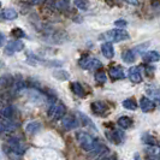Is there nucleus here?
I'll return each mask as SVG.
<instances>
[{
	"label": "nucleus",
	"mask_w": 160,
	"mask_h": 160,
	"mask_svg": "<svg viewBox=\"0 0 160 160\" xmlns=\"http://www.w3.org/2000/svg\"><path fill=\"white\" fill-rule=\"evenodd\" d=\"M130 39V35L127 30L122 29V28H116L107 30L104 34H101L99 36V40H104L106 42H120V41H125Z\"/></svg>",
	"instance_id": "obj_1"
},
{
	"label": "nucleus",
	"mask_w": 160,
	"mask_h": 160,
	"mask_svg": "<svg viewBox=\"0 0 160 160\" xmlns=\"http://www.w3.org/2000/svg\"><path fill=\"white\" fill-rule=\"evenodd\" d=\"M76 138H77V142L80 143L81 147L84 151H87L89 153H94V151H95L96 148H98V146H99V143L93 138L92 135H89L88 132L80 131V132H77Z\"/></svg>",
	"instance_id": "obj_2"
},
{
	"label": "nucleus",
	"mask_w": 160,
	"mask_h": 160,
	"mask_svg": "<svg viewBox=\"0 0 160 160\" xmlns=\"http://www.w3.org/2000/svg\"><path fill=\"white\" fill-rule=\"evenodd\" d=\"M65 114V106L62 102H56L52 104L49 110H48V116L49 118L53 120H58L60 118H63Z\"/></svg>",
	"instance_id": "obj_3"
},
{
	"label": "nucleus",
	"mask_w": 160,
	"mask_h": 160,
	"mask_svg": "<svg viewBox=\"0 0 160 160\" xmlns=\"http://www.w3.org/2000/svg\"><path fill=\"white\" fill-rule=\"evenodd\" d=\"M78 64L84 70H98L102 66L101 62L95 58H83L78 62Z\"/></svg>",
	"instance_id": "obj_4"
},
{
	"label": "nucleus",
	"mask_w": 160,
	"mask_h": 160,
	"mask_svg": "<svg viewBox=\"0 0 160 160\" xmlns=\"http://www.w3.org/2000/svg\"><path fill=\"white\" fill-rule=\"evenodd\" d=\"M8 147H10V149L13 153H16V154H23L25 152V149H27V146H24L22 143V141L16 138V137L10 138L8 141Z\"/></svg>",
	"instance_id": "obj_5"
},
{
	"label": "nucleus",
	"mask_w": 160,
	"mask_h": 160,
	"mask_svg": "<svg viewBox=\"0 0 160 160\" xmlns=\"http://www.w3.org/2000/svg\"><path fill=\"white\" fill-rule=\"evenodd\" d=\"M23 48H24V43L22 41H19V40L10 41L8 43V46H6V48H5V53L8 54V56H11V54H13L15 52L22 51Z\"/></svg>",
	"instance_id": "obj_6"
},
{
	"label": "nucleus",
	"mask_w": 160,
	"mask_h": 160,
	"mask_svg": "<svg viewBox=\"0 0 160 160\" xmlns=\"http://www.w3.org/2000/svg\"><path fill=\"white\" fill-rule=\"evenodd\" d=\"M90 108L93 113H95L96 116H104L108 111V106L105 104L104 101H94L90 105Z\"/></svg>",
	"instance_id": "obj_7"
},
{
	"label": "nucleus",
	"mask_w": 160,
	"mask_h": 160,
	"mask_svg": "<svg viewBox=\"0 0 160 160\" xmlns=\"http://www.w3.org/2000/svg\"><path fill=\"white\" fill-rule=\"evenodd\" d=\"M140 106H141V110L143 111L144 113L151 112L155 108V102L153 101L152 99L147 98V96H142L141 100H140Z\"/></svg>",
	"instance_id": "obj_8"
},
{
	"label": "nucleus",
	"mask_w": 160,
	"mask_h": 160,
	"mask_svg": "<svg viewBox=\"0 0 160 160\" xmlns=\"http://www.w3.org/2000/svg\"><path fill=\"white\" fill-rule=\"evenodd\" d=\"M129 78L132 83H140L142 81V75L138 66H131L129 69Z\"/></svg>",
	"instance_id": "obj_9"
},
{
	"label": "nucleus",
	"mask_w": 160,
	"mask_h": 160,
	"mask_svg": "<svg viewBox=\"0 0 160 160\" xmlns=\"http://www.w3.org/2000/svg\"><path fill=\"white\" fill-rule=\"evenodd\" d=\"M16 129V125L8 120V118H0V132H8Z\"/></svg>",
	"instance_id": "obj_10"
},
{
	"label": "nucleus",
	"mask_w": 160,
	"mask_h": 160,
	"mask_svg": "<svg viewBox=\"0 0 160 160\" xmlns=\"http://www.w3.org/2000/svg\"><path fill=\"white\" fill-rule=\"evenodd\" d=\"M106 136H107V138H108L110 141L114 142L116 144H119L120 142L123 141V138H124V135H123V132H120V131H118V130L107 131V132H106Z\"/></svg>",
	"instance_id": "obj_11"
},
{
	"label": "nucleus",
	"mask_w": 160,
	"mask_h": 160,
	"mask_svg": "<svg viewBox=\"0 0 160 160\" xmlns=\"http://www.w3.org/2000/svg\"><path fill=\"white\" fill-rule=\"evenodd\" d=\"M144 63H157L160 60V54L155 51H151V52H146L142 56Z\"/></svg>",
	"instance_id": "obj_12"
},
{
	"label": "nucleus",
	"mask_w": 160,
	"mask_h": 160,
	"mask_svg": "<svg viewBox=\"0 0 160 160\" xmlns=\"http://www.w3.org/2000/svg\"><path fill=\"white\" fill-rule=\"evenodd\" d=\"M101 52L107 59H111L114 57V48L112 46V42H105L101 45Z\"/></svg>",
	"instance_id": "obj_13"
},
{
	"label": "nucleus",
	"mask_w": 160,
	"mask_h": 160,
	"mask_svg": "<svg viewBox=\"0 0 160 160\" xmlns=\"http://www.w3.org/2000/svg\"><path fill=\"white\" fill-rule=\"evenodd\" d=\"M77 122L76 119L72 117V116H65L64 114V118H63V127H64L66 130H72V129L77 128Z\"/></svg>",
	"instance_id": "obj_14"
},
{
	"label": "nucleus",
	"mask_w": 160,
	"mask_h": 160,
	"mask_svg": "<svg viewBox=\"0 0 160 160\" xmlns=\"http://www.w3.org/2000/svg\"><path fill=\"white\" fill-rule=\"evenodd\" d=\"M110 76H111V78H112V80H122V78H124V77H125L123 69L119 68V66L111 68V69H110Z\"/></svg>",
	"instance_id": "obj_15"
},
{
	"label": "nucleus",
	"mask_w": 160,
	"mask_h": 160,
	"mask_svg": "<svg viewBox=\"0 0 160 160\" xmlns=\"http://www.w3.org/2000/svg\"><path fill=\"white\" fill-rule=\"evenodd\" d=\"M0 16L2 17L4 19L13 21V19H16L17 17H18V13H17V11L15 8H5V10L0 13Z\"/></svg>",
	"instance_id": "obj_16"
},
{
	"label": "nucleus",
	"mask_w": 160,
	"mask_h": 160,
	"mask_svg": "<svg viewBox=\"0 0 160 160\" xmlns=\"http://www.w3.org/2000/svg\"><path fill=\"white\" fill-rule=\"evenodd\" d=\"M71 90L73 92V94H76V95L80 96V98L86 96V92H84V89H83V87H82V84L78 83V82H72Z\"/></svg>",
	"instance_id": "obj_17"
},
{
	"label": "nucleus",
	"mask_w": 160,
	"mask_h": 160,
	"mask_svg": "<svg viewBox=\"0 0 160 160\" xmlns=\"http://www.w3.org/2000/svg\"><path fill=\"white\" fill-rule=\"evenodd\" d=\"M25 130L29 134H35L41 130V123L40 122H30L25 125Z\"/></svg>",
	"instance_id": "obj_18"
},
{
	"label": "nucleus",
	"mask_w": 160,
	"mask_h": 160,
	"mask_svg": "<svg viewBox=\"0 0 160 160\" xmlns=\"http://www.w3.org/2000/svg\"><path fill=\"white\" fill-rule=\"evenodd\" d=\"M122 58H123V60L125 62V63H129V64H131V63H134L135 62V53H134V51H131V49H128V51H125V52H123V54H122Z\"/></svg>",
	"instance_id": "obj_19"
},
{
	"label": "nucleus",
	"mask_w": 160,
	"mask_h": 160,
	"mask_svg": "<svg viewBox=\"0 0 160 160\" xmlns=\"http://www.w3.org/2000/svg\"><path fill=\"white\" fill-rule=\"evenodd\" d=\"M117 123H118V125L122 129H129L132 125V120L130 119L129 117H125V116L124 117H120Z\"/></svg>",
	"instance_id": "obj_20"
},
{
	"label": "nucleus",
	"mask_w": 160,
	"mask_h": 160,
	"mask_svg": "<svg viewBox=\"0 0 160 160\" xmlns=\"http://www.w3.org/2000/svg\"><path fill=\"white\" fill-rule=\"evenodd\" d=\"M123 107L127 110H130V111H135L137 108V104L134 99H127L123 101Z\"/></svg>",
	"instance_id": "obj_21"
},
{
	"label": "nucleus",
	"mask_w": 160,
	"mask_h": 160,
	"mask_svg": "<svg viewBox=\"0 0 160 160\" xmlns=\"http://www.w3.org/2000/svg\"><path fill=\"white\" fill-rule=\"evenodd\" d=\"M53 76L58 78V80L60 81H66L69 80V77H70V75H69V72L68 71H64V70H59V71H56L53 73Z\"/></svg>",
	"instance_id": "obj_22"
},
{
	"label": "nucleus",
	"mask_w": 160,
	"mask_h": 160,
	"mask_svg": "<svg viewBox=\"0 0 160 160\" xmlns=\"http://www.w3.org/2000/svg\"><path fill=\"white\" fill-rule=\"evenodd\" d=\"M106 80H107V77H106V73H105L104 71H101V70H100V71L95 72V81L99 83V84L105 83Z\"/></svg>",
	"instance_id": "obj_23"
},
{
	"label": "nucleus",
	"mask_w": 160,
	"mask_h": 160,
	"mask_svg": "<svg viewBox=\"0 0 160 160\" xmlns=\"http://www.w3.org/2000/svg\"><path fill=\"white\" fill-rule=\"evenodd\" d=\"M73 5L80 10H87L88 8V1L87 0H73Z\"/></svg>",
	"instance_id": "obj_24"
},
{
	"label": "nucleus",
	"mask_w": 160,
	"mask_h": 160,
	"mask_svg": "<svg viewBox=\"0 0 160 160\" xmlns=\"http://www.w3.org/2000/svg\"><path fill=\"white\" fill-rule=\"evenodd\" d=\"M1 114H2V117H5V118H11V117L13 116V108H12L11 106H5V107L1 110Z\"/></svg>",
	"instance_id": "obj_25"
},
{
	"label": "nucleus",
	"mask_w": 160,
	"mask_h": 160,
	"mask_svg": "<svg viewBox=\"0 0 160 160\" xmlns=\"http://www.w3.org/2000/svg\"><path fill=\"white\" fill-rule=\"evenodd\" d=\"M143 141L146 142V143L152 144V146H155V144H157V143H155V142H157V140H155L153 136H151V135H148V134H144Z\"/></svg>",
	"instance_id": "obj_26"
},
{
	"label": "nucleus",
	"mask_w": 160,
	"mask_h": 160,
	"mask_svg": "<svg viewBox=\"0 0 160 160\" xmlns=\"http://www.w3.org/2000/svg\"><path fill=\"white\" fill-rule=\"evenodd\" d=\"M11 34H12L13 36H16V38H24V36H25V32H24L22 29H19V28H15V29L11 32Z\"/></svg>",
	"instance_id": "obj_27"
},
{
	"label": "nucleus",
	"mask_w": 160,
	"mask_h": 160,
	"mask_svg": "<svg viewBox=\"0 0 160 160\" xmlns=\"http://www.w3.org/2000/svg\"><path fill=\"white\" fill-rule=\"evenodd\" d=\"M114 25L116 27H125L127 25V22L124 19H119V21H116L114 22Z\"/></svg>",
	"instance_id": "obj_28"
},
{
	"label": "nucleus",
	"mask_w": 160,
	"mask_h": 160,
	"mask_svg": "<svg viewBox=\"0 0 160 160\" xmlns=\"http://www.w3.org/2000/svg\"><path fill=\"white\" fill-rule=\"evenodd\" d=\"M152 96L154 98V100L160 105V95L159 93H157V92H152Z\"/></svg>",
	"instance_id": "obj_29"
},
{
	"label": "nucleus",
	"mask_w": 160,
	"mask_h": 160,
	"mask_svg": "<svg viewBox=\"0 0 160 160\" xmlns=\"http://www.w3.org/2000/svg\"><path fill=\"white\" fill-rule=\"evenodd\" d=\"M4 43H5V36L2 32H0V46H4Z\"/></svg>",
	"instance_id": "obj_30"
},
{
	"label": "nucleus",
	"mask_w": 160,
	"mask_h": 160,
	"mask_svg": "<svg viewBox=\"0 0 160 160\" xmlns=\"http://www.w3.org/2000/svg\"><path fill=\"white\" fill-rule=\"evenodd\" d=\"M152 5H153V6H157V5H159V6H160V0H153Z\"/></svg>",
	"instance_id": "obj_31"
},
{
	"label": "nucleus",
	"mask_w": 160,
	"mask_h": 160,
	"mask_svg": "<svg viewBox=\"0 0 160 160\" xmlns=\"http://www.w3.org/2000/svg\"><path fill=\"white\" fill-rule=\"evenodd\" d=\"M127 2H129V4H132V5H136L137 4V0H125Z\"/></svg>",
	"instance_id": "obj_32"
},
{
	"label": "nucleus",
	"mask_w": 160,
	"mask_h": 160,
	"mask_svg": "<svg viewBox=\"0 0 160 160\" xmlns=\"http://www.w3.org/2000/svg\"><path fill=\"white\" fill-rule=\"evenodd\" d=\"M0 8H1V2H0Z\"/></svg>",
	"instance_id": "obj_33"
}]
</instances>
